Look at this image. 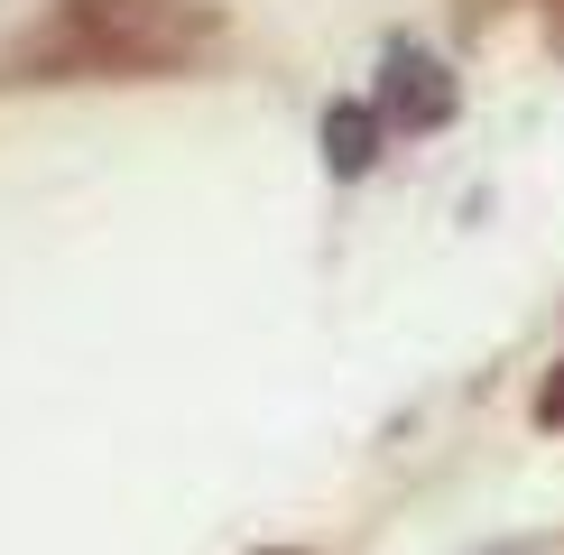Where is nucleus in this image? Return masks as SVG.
<instances>
[{"label":"nucleus","instance_id":"obj_5","mask_svg":"<svg viewBox=\"0 0 564 555\" xmlns=\"http://www.w3.org/2000/svg\"><path fill=\"white\" fill-rule=\"evenodd\" d=\"M546 10H555V46H564V0H546Z\"/></svg>","mask_w":564,"mask_h":555},{"label":"nucleus","instance_id":"obj_3","mask_svg":"<svg viewBox=\"0 0 564 555\" xmlns=\"http://www.w3.org/2000/svg\"><path fill=\"white\" fill-rule=\"evenodd\" d=\"M380 102H334V111H324V167H334V176H370V167H380Z\"/></svg>","mask_w":564,"mask_h":555},{"label":"nucleus","instance_id":"obj_4","mask_svg":"<svg viewBox=\"0 0 564 555\" xmlns=\"http://www.w3.org/2000/svg\"><path fill=\"white\" fill-rule=\"evenodd\" d=\"M536 426H546V435L564 426V361L546 370V389H536Z\"/></svg>","mask_w":564,"mask_h":555},{"label":"nucleus","instance_id":"obj_2","mask_svg":"<svg viewBox=\"0 0 564 555\" xmlns=\"http://www.w3.org/2000/svg\"><path fill=\"white\" fill-rule=\"evenodd\" d=\"M454 111H463V84H454V65L398 37L389 56H380V121H398V130H444Z\"/></svg>","mask_w":564,"mask_h":555},{"label":"nucleus","instance_id":"obj_1","mask_svg":"<svg viewBox=\"0 0 564 555\" xmlns=\"http://www.w3.org/2000/svg\"><path fill=\"white\" fill-rule=\"evenodd\" d=\"M223 37V0H65L56 29H46L29 56L56 65V75H176L204 46Z\"/></svg>","mask_w":564,"mask_h":555}]
</instances>
